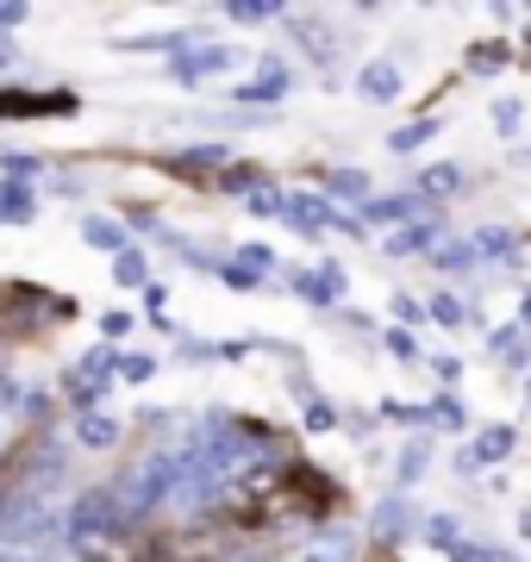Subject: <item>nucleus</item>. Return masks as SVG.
<instances>
[{"instance_id":"39448f33","label":"nucleus","mask_w":531,"mask_h":562,"mask_svg":"<svg viewBox=\"0 0 531 562\" xmlns=\"http://www.w3.org/2000/svg\"><path fill=\"white\" fill-rule=\"evenodd\" d=\"M13 406H20V387H13L7 375H0V413H13Z\"/></svg>"},{"instance_id":"f03ea898","label":"nucleus","mask_w":531,"mask_h":562,"mask_svg":"<svg viewBox=\"0 0 531 562\" xmlns=\"http://www.w3.org/2000/svg\"><path fill=\"white\" fill-rule=\"evenodd\" d=\"M0 220H32V194L25 188H0Z\"/></svg>"},{"instance_id":"20e7f679","label":"nucleus","mask_w":531,"mask_h":562,"mask_svg":"<svg viewBox=\"0 0 531 562\" xmlns=\"http://www.w3.org/2000/svg\"><path fill=\"white\" fill-rule=\"evenodd\" d=\"M82 438L94 443V450H106V443H113V425H106V419H88V425H82Z\"/></svg>"},{"instance_id":"7ed1b4c3","label":"nucleus","mask_w":531,"mask_h":562,"mask_svg":"<svg viewBox=\"0 0 531 562\" xmlns=\"http://www.w3.org/2000/svg\"><path fill=\"white\" fill-rule=\"evenodd\" d=\"M363 94H369V101H388V94H394V69H369Z\"/></svg>"},{"instance_id":"423d86ee","label":"nucleus","mask_w":531,"mask_h":562,"mask_svg":"<svg viewBox=\"0 0 531 562\" xmlns=\"http://www.w3.org/2000/svg\"><path fill=\"white\" fill-rule=\"evenodd\" d=\"M0 63H13V50H7V44H0Z\"/></svg>"},{"instance_id":"f257e3e1","label":"nucleus","mask_w":531,"mask_h":562,"mask_svg":"<svg viewBox=\"0 0 531 562\" xmlns=\"http://www.w3.org/2000/svg\"><path fill=\"white\" fill-rule=\"evenodd\" d=\"M69 531H76V543H106V531H120V501H113L106 487L82 494L76 513H69Z\"/></svg>"}]
</instances>
